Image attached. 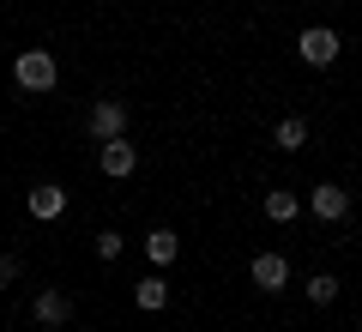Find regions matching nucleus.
I'll return each instance as SVG.
<instances>
[{
  "label": "nucleus",
  "instance_id": "nucleus-5",
  "mask_svg": "<svg viewBox=\"0 0 362 332\" xmlns=\"http://www.w3.org/2000/svg\"><path fill=\"white\" fill-rule=\"evenodd\" d=\"M97 164H103V176H109V181H127L133 169H139V151H133V145H127V133H121V139H103Z\"/></svg>",
  "mask_w": 362,
  "mask_h": 332
},
{
  "label": "nucleus",
  "instance_id": "nucleus-11",
  "mask_svg": "<svg viewBox=\"0 0 362 332\" xmlns=\"http://www.w3.org/2000/svg\"><path fill=\"white\" fill-rule=\"evenodd\" d=\"M272 145H278V151H302V145H308V121H302V115H284L278 127H272Z\"/></svg>",
  "mask_w": 362,
  "mask_h": 332
},
{
  "label": "nucleus",
  "instance_id": "nucleus-7",
  "mask_svg": "<svg viewBox=\"0 0 362 332\" xmlns=\"http://www.w3.org/2000/svg\"><path fill=\"white\" fill-rule=\"evenodd\" d=\"M254 284H259V290H284V284H290V260L272 254V248L254 254Z\"/></svg>",
  "mask_w": 362,
  "mask_h": 332
},
{
  "label": "nucleus",
  "instance_id": "nucleus-14",
  "mask_svg": "<svg viewBox=\"0 0 362 332\" xmlns=\"http://www.w3.org/2000/svg\"><path fill=\"white\" fill-rule=\"evenodd\" d=\"M121 248H127V242H121L115 230H103V236H97V260H103V266H115V260H121Z\"/></svg>",
  "mask_w": 362,
  "mask_h": 332
},
{
  "label": "nucleus",
  "instance_id": "nucleus-8",
  "mask_svg": "<svg viewBox=\"0 0 362 332\" xmlns=\"http://www.w3.org/2000/svg\"><path fill=\"white\" fill-rule=\"evenodd\" d=\"M139 248H145V260H151V272H163L169 260L181 254V236H175V230H151V236H145Z\"/></svg>",
  "mask_w": 362,
  "mask_h": 332
},
{
  "label": "nucleus",
  "instance_id": "nucleus-6",
  "mask_svg": "<svg viewBox=\"0 0 362 332\" xmlns=\"http://www.w3.org/2000/svg\"><path fill=\"white\" fill-rule=\"evenodd\" d=\"M30 314H37V326H66V320H73V296L66 290H37Z\"/></svg>",
  "mask_w": 362,
  "mask_h": 332
},
{
  "label": "nucleus",
  "instance_id": "nucleus-2",
  "mask_svg": "<svg viewBox=\"0 0 362 332\" xmlns=\"http://www.w3.org/2000/svg\"><path fill=\"white\" fill-rule=\"evenodd\" d=\"M296 55H302V67H332V61H338V30L308 25V30L296 37Z\"/></svg>",
  "mask_w": 362,
  "mask_h": 332
},
{
  "label": "nucleus",
  "instance_id": "nucleus-1",
  "mask_svg": "<svg viewBox=\"0 0 362 332\" xmlns=\"http://www.w3.org/2000/svg\"><path fill=\"white\" fill-rule=\"evenodd\" d=\"M13 85L30 91V97H42V91L61 85V61H54L49 49H25V55L13 61Z\"/></svg>",
  "mask_w": 362,
  "mask_h": 332
},
{
  "label": "nucleus",
  "instance_id": "nucleus-13",
  "mask_svg": "<svg viewBox=\"0 0 362 332\" xmlns=\"http://www.w3.org/2000/svg\"><path fill=\"white\" fill-rule=\"evenodd\" d=\"M302 290H308V302H314V308H332V302H338V290H344V284H338L332 272H314V278L302 284Z\"/></svg>",
  "mask_w": 362,
  "mask_h": 332
},
{
  "label": "nucleus",
  "instance_id": "nucleus-10",
  "mask_svg": "<svg viewBox=\"0 0 362 332\" xmlns=\"http://www.w3.org/2000/svg\"><path fill=\"white\" fill-rule=\"evenodd\" d=\"M133 302H139L145 314L169 308V284H163V272H151V278H139V284H133Z\"/></svg>",
  "mask_w": 362,
  "mask_h": 332
},
{
  "label": "nucleus",
  "instance_id": "nucleus-15",
  "mask_svg": "<svg viewBox=\"0 0 362 332\" xmlns=\"http://www.w3.org/2000/svg\"><path fill=\"white\" fill-rule=\"evenodd\" d=\"M18 272H25V266H18V254H0V284H13Z\"/></svg>",
  "mask_w": 362,
  "mask_h": 332
},
{
  "label": "nucleus",
  "instance_id": "nucleus-3",
  "mask_svg": "<svg viewBox=\"0 0 362 332\" xmlns=\"http://www.w3.org/2000/svg\"><path fill=\"white\" fill-rule=\"evenodd\" d=\"M90 133H97V145L121 139V133H127V103H121V97H97V103H90Z\"/></svg>",
  "mask_w": 362,
  "mask_h": 332
},
{
  "label": "nucleus",
  "instance_id": "nucleus-4",
  "mask_svg": "<svg viewBox=\"0 0 362 332\" xmlns=\"http://www.w3.org/2000/svg\"><path fill=\"white\" fill-rule=\"evenodd\" d=\"M308 212L320 217V224H344L350 217V193L338 188V181H320V188L308 193Z\"/></svg>",
  "mask_w": 362,
  "mask_h": 332
},
{
  "label": "nucleus",
  "instance_id": "nucleus-12",
  "mask_svg": "<svg viewBox=\"0 0 362 332\" xmlns=\"http://www.w3.org/2000/svg\"><path fill=\"white\" fill-rule=\"evenodd\" d=\"M296 212H302V200H296L290 188H272V193H266V217H272V224H290Z\"/></svg>",
  "mask_w": 362,
  "mask_h": 332
},
{
  "label": "nucleus",
  "instance_id": "nucleus-9",
  "mask_svg": "<svg viewBox=\"0 0 362 332\" xmlns=\"http://www.w3.org/2000/svg\"><path fill=\"white\" fill-rule=\"evenodd\" d=\"M25 205H30V217H42V224H49V217H61V212H66V193L54 188V181H42V188H30V200H25Z\"/></svg>",
  "mask_w": 362,
  "mask_h": 332
}]
</instances>
